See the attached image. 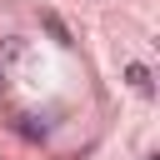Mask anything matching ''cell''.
I'll use <instances>...</instances> for the list:
<instances>
[{
  "label": "cell",
  "mask_w": 160,
  "mask_h": 160,
  "mask_svg": "<svg viewBox=\"0 0 160 160\" xmlns=\"http://www.w3.org/2000/svg\"><path fill=\"white\" fill-rule=\"evenodd\" d=\"M40 25L50 30V40H55V45H65V50L75 45V35H70V25H65V20L55 15V10H40Z\"/></svg>",
  "instance_id": "1"
},
{
  "label": "cell",
  "mask_w": 160,
  "mask_h": 160,
  "mask_svg": "<svg viewBox=\"0 0 160 160\" xmlns=\"http://www.w3.org/2000/svg\"><path fill=\"white\" fill-rule=\"evenodd\" d=\"M15 130H20L25 140H45V135H50V125H45L40 115H15Z\"/></svg>",
  "instance_id": "2"
},
{
  "label": "cell",
  "mask_w": 160,
  "mask_h": 160,
  "mask_svg": "<svg viewBox=\"0 0 160 160\" xmlns=\"http://www.w3.org/2000/svg\"><path fill=\"white\" fill-rule=\"evenodd\" d=\"M125 80H130V85H135L140 95H150V70H145L140 60H135V65H125Z\"/></svg>",
  "instance_id": "3"
},
{
  "label": "cell",
  "mask_w": 160,
  "mask_h": 160,
  "mask_svg": "<svg viewBox=\"0 0 160 160\" xmlns=\"http://www.w3.org/2000/svg\"><path fill=\"white\" fill-rule=\"evenodd\" d=\"M0 85H5V65H0Z\"/></svg>",
  "instance_id": "4"
}]
</instances>
